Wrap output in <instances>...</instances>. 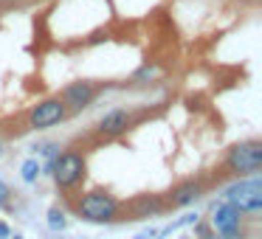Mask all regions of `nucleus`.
<instances>
[{"label":"nucleus","mask_w":262,"mask_h":239,"mask_svg":"<svg viewBox=\"0 0 262 239\" xmlns=\"http://www.w3.org/2000/svg\"><path fill=\"white\" fill-rule=\"evenodd\" d=\"M54 180L59 188H71L85 177V158L76 152H62L54 158Z\"/></svg>","instance_id":"20e7f679"},{"label":"nucleus","mask_w":262,"mask_h":239,"mask_svg":"<svg viewBox=\"0 0 262 239\" xmlns=\"http://www.w3.org/2000/svg\"><path fill=\"white\" fill-rule=\"evenodd\" d=\"M6 203H9V186L0 183V205H6Z\"/></svg>","instance_id":"f8f14e48"},{"label":"nucleus","mask_w":262,"mask_h":239,"mask_svg":"<svg viewBox=\"0 0 262 239\" xmlns=\"http://www.w3.org/2000/svg\"><path fill=\"white\" fill-rule=\"evenodd\" d=\"M6 236H9V228L3 225V222H0V239H6Z\"/></svg>","instance_id":"ddd939ff"},{"label":"nucleus","mask_w":262,"mask_h":239,"mask_svg":"<svg viewBox=\"0 0 262 239\" xmlns=\"http://www.w3.org/2000/svg\"><path fill=\"white\" fill-rule=\"evenodd\" d=\"M79 214H82V220H91V222H110L119 214V203L110 194L93 192L79 200Z\"/></svg>","instance_id":"7ed1b4c3"},{"label":"nucleus","mask_w":262,"mask_h":239,"mask_svg":"<svg viewBox=\"0 0 262 239\" xmlns=\"http://www.w3.org/2000/svg\"><path fill=\"white\" fill-rule=\"evenodd\" d=\"M0 152H3V149H0Z\"/></svg>","instance_id":"2eb2a0df"},{"label":"nucleus","mask_w":262,"mask_h":239,"mask_svg":"<svg viewBox=\"0 0 262 239\" xmlns=\"http://www.w3.org/2000/svg\"><path fill=\"white\" fill-rule=\"evenodd\" d=\"M226 203H231L239 214H259L262 211V183L256 177L239 180L226 188Z\"/></svg>","instance_id":"f257e3e1"},{"label":"nucleus","mask_w":262,"mask_h":239,"mask_svg":"<svg viewBox=\"0 0 262 239\" xmlns=\"http://www.w3.org/2000/svg\"><path fill=\"white\" fill-rule=\"evenodd\" d=\"M93 96H96V87L91 82H74L62 90V104L68 110H85L93 102Z\"/></svg>","instance_id":"0eeeda50"},{"label":"nucleus","mask_w":262,"mask_h":239,"mask_svg":"<svg viewBox=\"0 0 262 239\" xmlns=\"http://www.w3.org/2000/svg\"><path fill=\"white\" fill-rule=\"evenodd\" d=\"M48 228H51V231H62V228H65V214L59 208L48 211Z\"/></svg>","instance_id":"9b49d317"},{"label":"nucleus","mask_w":262,"mask_h":239,"mask_svg":"<svg viewBox=\"0 0 262 239\" xmlns=\"http://www.w3.org/2000/svg\"><path fill=\"white\" fill-rule=\"evenodd\" d=\"M200 183H183V186H178L175 192H172V197H169V203L172 205H178V208H183V205H189V203H194V200L200 197Z\"/></svg>","instance_id":"1a4fd4ad"},{"label":"nucleus","mask_w":262,"mask_h":239,"mask_svg":"<svg viewBox=\"0 0 262 239\" xmlns=\"http://www.w3.org/2000/svg\"><path fill=\"white\" fill-rule=\"evenodd\" d=\"M228 166L237 175H256L262 169V144L259 141H243L228 149Z\"/></svg>","instance_id":"f03ea898"},{"label":"nucleus","mask_w":262,"mask_h":239,"mask_svg":"<svg viewBox=\"0 0 262 239\" xmlns=\"http://www.w3.org/2000/svg\"><path fill=\"white\" fill-rule=\"evenodd\" d=\"M20 175H23V180H26V183H34L37 177H40V163H37L34 158L26 160V163H23V172H20Z\"/></svg>","instance_id":"9d476101"},{"label":"nucleus","mask_w":262,"mask_h":239,"mask_svg":"<svg viewBox=\"0 0 262 239\" xmlns=\"http://www.w3.org/2000/svg\"><path fill=\"white\" fill-rule=\"evenodd\" d=\"M127 127H130V113H127V110H113V113H107L99 121L96 130L102 132L104 138H116V135H121V132H127Z\"/></svg>","instance_id":"6e6552de"},{"label":"nucleus","mask_w":262,"mask_h":239,"mask_svg":"<svg viewBox=\"0 0 262 239\" xmlns=\"http://www.w3.org/2000/svg\"><path fill=\"white\" fill-rule=\"evenodd\" d=\"M68 115V107L62 104V99H46L31 110V127H54Z\"/></svg>","instance_id":"39448f33"},{"label":"nucleus","mask_w":262,"mask_h":239,"mask_svg":"<svg viewBox=\"0 0 262 239\" xmlns=\"http://www.w3.org/2000/svg\"><path fill=\"white\" fill-rule=\"evenodd\" d=\"M239 211L234 208L231 203H220L211 208V228H214L220 236H231V233L239 231Z\"/></svg>","instance_id":"423d86ee"},{"label":"nucleus","mask_w":262,"mask_h":239,"mask_svg":"<svg viewBox=\"0 0 262 239\" xmlns=\"http://www.w3.org/2000/svg\"><path fill=\"white\" fill-rule=\"evenodd\" d=\"M203 239H211V236H203Z\"/></svg>","instance_id":"4468645a"}]
</instances>
